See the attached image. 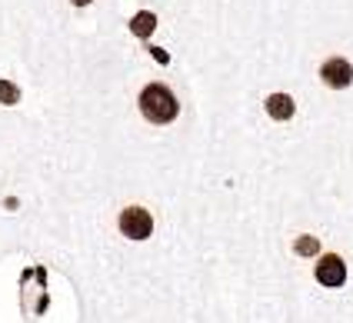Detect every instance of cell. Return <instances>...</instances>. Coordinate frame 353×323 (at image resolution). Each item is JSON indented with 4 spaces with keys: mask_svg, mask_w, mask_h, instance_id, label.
Masks as SVG:
<instances>
[{
    "mask_svg": "<svg viewBox=\"0 0 353 323\" xmlns=\"http://www.w3.org/2000/svg\"><path fill=\"white\" fill-rule=\"evenodd\" d=\"M0 103L3 107H14V103H20V87L10 81H0Z\"/></svg>",
    "mask_w": 353,
    "mask_h": 323,
    "instance_id": "cell-8",
    "label": "cell"
},
{
    "mask_svg": "<svg viewBox=\"0 0 353 323\" xmlns=\"http://www.w3.org/2000/svg\"><path fill=\"white\" fill-rule=\"evenodd\" d=\"M154 30H157V17H154L150 10L134 14V21H130V34H134V37H150Z\"/></svg>",
    "mask_w": 353,
    "mask_h": 323,
    "instance_id": "cell-6",
    "label": "cell"
},
{
    "mask_svg": "<svg viewBox=\"0 0 353 323\" xmlns=\"http://www.w3.org/2000/svg\"><path fill=\"white\" fill-rule=\"evenodd\" d=\"M140 114L150 123H174L180 114V103H176L174 90L163 87V83H147L140 90Z\"/></svg>",
    "mask_w": 353,
    "mask_h": 323,
    "instance_id": "cell-1",
    "label": "cell"
},
{
    "mask_svg": "<svg viewBox=\"0 0 353 323\" xmlns=\"http://www.w3.org/2000/svg\"><path fill=\"white\" fill-rule=\"evenodd\" d=\"M74 7H87V3H94V0H70Z\"/></svg>",
    "mask_w": 353,
    "mask_h": 323,
    "instance_id": "cell-9",
    "label": "cell"
},
{
    "mask_svg": "<svg viewBox=\"0 0 353 323\" xmlns=\"http://www.w3.org/2000/svg\"><path fill=\"white\" fill-rule=\"evenodd\" d=\"M320 81L327 83L330 90H347L353 83V63L343 61V57L323 61V67H320Z\"/></svg>",
    "mask_w": 353,
    "mask_h": 323,
    "instance_id": "cell-3",
    "label": "cell"
},
{
    "mask_svg": "<svg viewBox=\"0 0 353 323\" xmlns=\"http://www.w3.org/2000/svg\"><path fill=\"white\" fill-rule=\"evenodd\" d=\"M267 114H270L274 121H280V123L290 121V117L296 114L294 97H290V94H270V97H267Z\"/></svg>",
    "mask_w": 353,
    "mask_h": 323,
    "instance_id": "cell-5",
    "label": "cell"
},
{
    "mask_svg": "<svg viewBox=\"0 0 353 323\" xmlns=\"http://www.w3.org/2000/svg\"><path fill=\"white\" fill-rule=\"evenodd\" d=\"M294 250L300 253V257H314V253H320V240H316V237H310V233H303V237H296Z\"/></svg>",
    "mask_w": 353,
    "mask_h": 323,
    "instance_id": "cell-7",
    "label": "cell"
},
{
    "mask_svg": "<svg viewBox=\"0 0 353 323\" xmlns=\"http://www.w3.org/2000/svg\"><path fill=\"white\" fill-rule=\"evenodd\" d=\"M316 283H323V286H343L347 283V263H343V257H336V253L320 257V263H316Z\"/></svg>",
    "mask_w": 353,
    "mask_h": 323,
    "instance_id": "cell-4",
    "label": "cell"
},
{
    "mask_svg": "<svg viewBox=\"0 0 353 323\" xmlns=\"http://www.w3.org/2000/svg\"><path fill=\"white\" fill-rule=\"evenodd\" d=\"M120 230H123V237H130V240H147V237L154 233V217H150V210H143V207H127V210L120 213Z\"/></svg>",
    "mask_w": 353,
    "mask_h": 323,
    "instance_id": "cell-2",
    "label": "cell"
}]
</instances>
